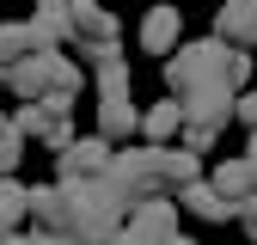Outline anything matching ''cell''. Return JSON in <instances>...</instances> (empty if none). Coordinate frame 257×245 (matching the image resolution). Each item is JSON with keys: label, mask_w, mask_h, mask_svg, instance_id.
Wrapping results in <instances>:
<instances>
[{"label": "cell", "mask_w": 257, "mask_h": 245, "mask_svg": "<svg viewBox=\"0 0 257 245\" xmlns=\"http://www.w3.org/2000/svg\"><path fill=\"white\" fill-rule=\"evenodd\" d=\"M227 68H233V49L220 43V37L178 43V55L166 61V86H172V98H184V92H202V86H227Z\"/></svg>", "instance_id": "obj_1"}, {"label": "cell", "mask_w": 257, "mask_h": 245, "mask_svg": "<svg viewBox=\"0 0 257 245\" xmlns=\"http://www.w3.org/2000/svg\"><path fill=\"white\" fill-rule=\"evenodd\" d=\"M104 190L122 208H141L153 196H166L159 190V147H116V166L104 172Z\"/></svg>", "instance_id": "obj_2"}, {"label": "cell", "mask_w": 257, "mask_h": 245, "mask_svg": "<svg viewBox=\"0 0 257 245\" xmlns=\"http://www.w3.org/2000/svg\"><path fill=\"white\" fill-rule=\"evenodd\" d=\"M172 239H178V208H172V196H153L141 208H128V221L116 233V245H172Z\"/></svg>", "instance_id": "obj_3"}, {"label": "cell", "mask_w": 257, "mask_h": 245, "mask_svg": "<svg viewBox=\"0 0 257 245\" xmlns=\"http://www.w3.org/2000/svg\"><path fill=\"white\" fill-rule=\"evenodd\" d=\"M55 166H61V184H104V172L116 166V147L104 135H80L68 153H55Z\"/></svg>", "instance_id": "obj_4"}, {"label": "cell", "mask_w": 257, "mask_h": 245, "mask_svg": "<svg viewBox=\"0 0 257 245\" xmlns=\"http://www.w3.org/2000/svg\"><path fill=\"white\" fill-rule=\"evenodd\" d=\"M31 43H37V55H61V43H74V0H37Z\"/></svg>", "instance_id": "obj_5"}, {"label": "cell", "mask_w": 257, "mask_h": 245, "mask_svg": "<svg viewBox=\"0 0 257 245\" xmlns=\"http://www.w3.org/2000/svg\"><path fill=\"white\" fill-rule=\"evenodd\" d=\"M13 129L25 135V141H43L49 153H68L80 135H74V122L68 116H55L49 104H19V116H13Z\"/></svg>", "instance_id": "obj_6"}, {"label": "cell", "mask_w": 257, "mask_h": 245, "mask_svg": "<svg viewBox=\"0 0 257 245\" xmlns=\"http://www.w3.org/2000/svg\"><path fill=\"white\" fill-rule=\"evenodd\" d=\"M214 37L227 49H251L257 43V0H227L214 13Z\"/></svg>", "instance_id": "obj_7"}, {"label": "cell", "mask_w": 257, "mask_h": 245, "mask_svg": "<svg viewBox=\"0 0 257 245\" xmlns=\"http://www.w3.org/2000/svg\"><path fill=\"white\" fill-rule=\"evenodd\" d=\"M178 31H184V19H178V7H147L141 13V43H147V55H178Z\"/></svg>", "instance_id": "obj_8"}, {"label": "cell", "mask_w": 257, "mask_h": 245, "mask_svg": "<svg viewBox=\"0 0 257 245\" xmlns=\"http://www.w3.org/2000/svg\"><path fill=\"white\" fill-rule=\"evenodd\" d=\"M31 221H37V233H61L68 239V190L55 184H31Z\"/></svg>", "instance_id": "obj_9"}, {"label": "cell", "mask_w": 257, "mask_h": 245, "mask_svg": "<svg viewBox=\"0 0 257 245\" xmlns=\"http://www.w3.org/2000/svg\"><path fill=\"white\" fill-rule=\"evenodd\" d=\"M190 184H202V160L190 147H159V190H166V196H184Z\"/></svg>", "instance_id": "obj_10"}, {"label": "cell", "mask_w": 257, "mask_h": 245, "mask_svg": "<svg viewBox=\"0 0 257 245\" xmlns=\"http://www.w3.org/2000/svg\"><path fill=\"white\" fill-rule=\"evenodd\" d=\"M49 80H55V55H31V61H19V68L7 74V86L19 92L25 104H43L49 98Z\"/></svg>", "instance_id": "obj_11"}, {"label": "cell", "mask_w": 257, "mask_h": 245, "mask_svg": "<svg viewBox=\"0 0 257 245\" xmlns=\"http://www.w3.org/2000/svg\"><path fill=\"white\" fill-rule=\"evenodd\" d=\"M141 135H147V147H166L172 135H184V104H178V98L147 104V110H141Z\"/></svg>", "instance_id": "obj_12"}, {"label": "cell", "mask_w": 257, "mask_h": 245, "mask_svg": "<svg viewBox=\"0 0 257 245\" xmlns=\"http://www.w3.org/2000/svg\"><path fill=\"white\" fill-rule=\"evenodd\" d=\"M98 135L116 147V141H128V135H141V110L128 104V98H98Z\"/></svg>", "instance_id": "obj_13"}, {"label": "cell", "mask_w": 257, "mask_h": 245, "mask_svg": "<svg viewBox=\"0 0 257 245\" xmlns=\"http://www.w3.org/2000/svg\"><path fill=\"white\" fill-rule=\"evenodd\" d=\"M208 184L220 190V202H233V214H239V202L257 196V184H251V160H227V166H214Z\"/></svg>", "instance_id": "obj_14"}, {"label": "cell", "mask_w": 257, "mask_h": 245, "mask_svg": "<svg viewBox=\"0 0 257 245\" xmlns=\"http://www.w3.org/2000/svg\"><path fill=\"white\" fill-rule=\"evenodd\" d=\"M178 202H184V214H196L202 227H214V221H233V202H220V190H214V184H190Z\"/></svg>", "instance_id": "obj_15"}, {"label": "cell", "mask_w": 257, "mask_h": 245, "mask_svg": "<svg viewBox=\"0 0 257 245\" xmlns=\"http://www.w3.org/2000/svg\"><path fill=\"white\" fill-rule=\"evenodd\" d=\"M19 221H31V184L0 178V239L19 233Z\"/></svg>", "instance_id": "obj_16"}, {"label": "cell", "mask_w": 257, "mask_h": 245, "mask_svg": "<svg viewBox=\"0 0 257 245\" xmlns=\"http://www.w3.org/2000/svg\"><path fill=\"white\" fill-rule=\"evenodd\" d=\"M37 55V43H31V25H0V80H7L19 61Z\"/></svg>", "instance_id": "obj_17"}, {"label": "cell", "mask_w": 257, "mask_h": 245, "mask_svg": "<svg viewBox=\"0 0 257 245\" xmlns=\"http://www.w3.org/2000/svg\"><path fill=\"white\" fill-rule=\"evenodd\" d=\"M98 98H128V61L122 55L98 61Z\"/></svg>", "instance_id": "obj_18"}, {"label": "cell", "mask_w": 257, "mask_h": 245, "mask_svg": "<svg viewBox=\"0 0 257 245\" xmlns=\"http://www.w3.org/2000/svg\"><path fill=\"white\" fill-rule=\"evenodd\" d=\"M19 153H25V135L13 129V122H7V129H0V178H13V166H19Z\"/></svg>", "instance_id": "obj_19"}, {"label": "cell", "mask_w": 257, "mask_h": 245, "mask_svg": "<svg viewBox=\"0 0 257 245\" xmlns=\"http://www.w3.org/2000/svg\"><path fill=\"white\" fill-rule=\"evenodd\" d=\"M227 86L239 92V98L251 92V49H233V68H227Z\"/></svg>", "instance_id": "obj_20"}, {"label": "cell", "mask_w": 257, "mask_h": 245, "mask_svg": "<svg viewBox=\"0 0 257 245\" xmlns=\"http://www.w3.org/2000/svg\"><path fill=\"white\" fill-rule=\"evenodd\" d=\"M239 122H245V129L257 135V86H251V92H245V98H239Z\"/></svg>", "instance_id": "obj_21"}, {"label": "cell", "mask_w": 257, "mask_h": 245, "mask_svg": "<svg viewBox=\"0 0 257 245\" xmlns=\"http://www.w3.org/2000/svg\"><path fill=\"white\" fill-rule=\"evenodd\" d=\"M239 221H245V233L257 239V196H251V202H239Z\"/></svg>", "instance_id": "obj_22"}, {"label": "cell", "mask_w": 257, "mask_h": 245, "mask_svg": "<svg viewBox=\"0 0 257 245\" xmlns=\"http://www.w3.org/2000/svg\"><path fill=\"white\" fill-rule=\"evenodd\" d=\"M31 245H74V239H61V233H31Z\"/></svg>", "instance_id": "obj_23"}, {"label": "cell", "mask_w": 257, "mask_h": 245, "mask_svg": "<svg viewBox=\"0 0 257 245\" xmlns=\"http://www.w3.org/2000/svg\"><path fill=\"white\" fill-rule=\"evenodd\" d=\"M245 160H251V184H257V135H251V153H245Z\"/></svg>", "instance_id": "obj_24"}, {"label": "cell", "mask_w": 257, "mask_h": 245, "mask_svg": "<svg viewBox=\"0 0 257 245\" xmlns=\"http://www.w3.org/2000/svg\"><path fill=\"white\" fill-rule=\"evenodd\" d=\"M0 245H31V233H7V239H0Z\"/></svg>", "instance_id": "obj_25"}, {"label": "cell", "mask_w": 257, "mask_h": 245, "mask_svg": "<svg viewBox=\"0 0 257 245\" xmlns=\"http://www.w3.org/2000/svg\"><path fill=\"white\" fill-rule=\"evenodd\" d=\"M172 245H196V239H184V233H178V239H172Z\"/></svg>", "instance_id": "obj_26"}]
</instances>
